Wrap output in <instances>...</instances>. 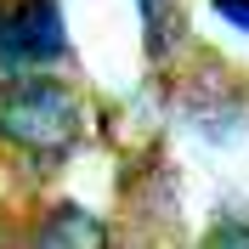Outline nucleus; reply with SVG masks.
<instances>
[{
	"label": "nucleus",
	"instance_id": "3",
	"mask_svg": "<svg viewBox=\"0 0 249 249\" xmlns=\"http://www.w3.org/2000/svg\"><path fill=\"white\" fill-rule=\"evenodd\" d=\"M17 249H113V227L85 198H51L34 210Z\"/></svg>",
	"mask_w": 249,
	"mask_h": 249
},
{
	"label": "nucleus",
	"instance_id": "4",
	"mask_svg": "<svg viewBox=\"0 0 249 249\" xmlns=\"http://www.w3.org/2000/svg\"><path fill=\"white\" fill-rule=\"evenodd\" d=\"M181 113H187V124H193L198 136H210V142H232L238 130H244V119H249V102L238 96L232 74H204V79H187Z\"/></svg>",
	"mask_w": 249,
	"mask_h": 249
},
{
	"label": "nucleus",
	"instance_id": "2",
	"mask_svg": "<svg viewBox=\"0 0 249 249\" xmlns=\"http://www.w3.org/2000/svg\"><path fill=\"white\" fill-rule=\"evenodd\" d=\"M74 57V34L62 0H0V79L62 74Z\"/></svg>",
	"mask_w": 249,
	"mask_h": 249
},
{
	"label": "nucleus",
	"instance_id": "7",
	"mask_svg": "<svg viewBox=\"0 0 249 249\" xmlns=\"http://www.w3.org/2000/svg\"><path fill=\"white\" fill-rule=\"evenodd\" d=\"M210 12H215L232 34H244V40H249V0H210Z\"/></svg>",
	"mask_w": 249,
	"mask_h": 249
},
{
	"label": "nucleus",
	"instance_id": "5",
	"mask_svg": "<svg viewBox=\"0 0 249 249\" xmlns=\"http://www.w3.org/2000/svg\"><path fill=\"white\" fill-rule=\"evenodd\" d=\"M130 6H136V29H142V57L153 68H176V57L187 51L181 0H130Z\"/></svg>",
	"mask_w": 249,
	"mask_h": 249
},
{
	"label": "nucleus",
	"instance_id": "1",
	"mask_svg": "<svg viewBox=\"0 0 249 249\" xmlns=\"http://www.w3.org/2000/svg\"><path fill=\"white\" fill-rule=\"evenodd\" d=\"M91 136V108L62 74L0 79V153L29 176H57Z\"/></svg>",
	"mask_w": 249,
	"mask_h": 249
},
{
	"label": "nucleus",
	"instance_id": "6",
	"mask_svg": "<svg viewBox=\"0 0 249 249\" xmlns=\"http://www.w3.org/2000/svg\"><path fill=\"white\" fill-rule=\"evenodd\" d=\"M193 249H249V210H232V215H215L204 227V238Z\"/></svg>",
	"mask_w": 249,
	"mask_h": 249
}]
</instances>
